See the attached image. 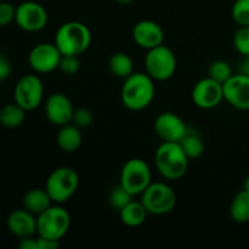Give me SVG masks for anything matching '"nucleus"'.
I'll return each instance as SVG.
<instances>
[{"label":"nucleus","mask_w":249,"mask_h":249,"mask_svg":"<svg viewBox=\"0 0 249 249\" xmlns=\"http://www.w3.org/2000/svg\"><path fill=\"white\" fill-rule=\"evenodd\" d=\"M155 80L143 72H134L124 79L121 89V101L129 111H142L155 99Z\"/></svg>","instance_id":"obj_1"},{"label":"nucleus","mask_w":249,"mask_h":249,"mask_svg":"<svg viewBox=\"0 0 249 249\" xmlns=\"http://www.w3.org/2000/svg\"><path fill=\"white\" fill-rule=\"evenodd\" d=\"M190 158L179 142L163 141L155 152L156 169L167 180H179L186 174Z\"/></svg>","instance_id":"obj_2"},{"label":"nucleus","mask_w":249,"mask_h":249,"mask_svg":"<svg viewBox=\"0 0 249 249\" xmlns=\"http://www.w3.org/2000/svg\"><path fill=\"white\" fill-rule=\"evenodd\" d=\"M91 39V32L87 24L68 21L58 27L53 43L62 55L79 56L89 49Z\"/></svg>","instance_id":"obj_3"},{"label":"nucleus","mask_w":249,"mask_h":249,"mask_svg":"<svg viewBox=\"0 0 249 249\" xmlns=\"http://www.w3.org/2000/svg\"><path fill=\"white\" fill-rule=\"evenodd\" d=\"M79 187V175L73 168L60 167L50 173L45 181L46 192L53 203L63 204L74 196Z\"/></svg>","instance_id":"obj_4"},{"label":"nucleus","mask_w":249,"mask_h":249,"mask_svg":"<svg viewBox=\"0 0 249 249\" xmlns=\"http://www.w3.org/2000/svg\"><path fill=\"white\" fill-rule=\"evenodd\" d=\"M70 226L71 215L61 204H51L36 216V233L40 237L61 241L68 232Z\"/></svg>","instance_id":"obj_5"},{"label":"nucleus","mask_w":249,"mask_h":249,"mask_svg":"<svg viewBox=\"0 0 249 249\" xmlns=\"http://www.w3.org/2000/svg\"><path fill=\"white\" fill-rule=\"evenodd\" d=\"M178 61L174 51L164 44L147 50L145 55L146 73L157 82L170 79L177 72Z\"/></svg>","instance_id":"obj_6"},{"label":"nucleus","mask_w":249,"mask_h":249,"mask_svg":"<svg viewBox=\"0 0 249 249\" xmlns=\"http://www.w3.org/2000/svg\"><path fill=\"white\" fill-rule=\"evenodd\" d=\"M140 196L141 203L151 215L169 214L177 206V194L165 182H151Z\"/></svg>","instance_id":"obj_7"},{"label":"nucleus","mask_w":249,"mask_h":249,"mask_svg":"<svg viewBox=\"0 0 249 249\" xmlns=\"http://www.w3.org/2000/svg\"><path fill=\"white\" fill-rule=\"evenodd\" d=\"M152 182L150 165L141 158H131L123 164L119 184L133 196L141 195Z\"/></svg>","instance_id":"obj_8"},{"label":"nucleus","mask_w":249,"mask_h":249,"mask_svg":"<svg viewBox=\"0 0 249 249\" xmlns=\"http://www.w3.org/2000/svg\"><path fill=\"white\" fill-rule=\"evenodd\" d=\"M44 99V85L36 74H24L17 80L14 89V102L24 111H34Z\"/></svg>","instance_id":"obj_9"},{"label":"nucleus","mask_w":249,"mask_h":249,"mask_svg":"<svg viewBox=\"0 0 249 249\" xmlns=\"http://www.w3.org/2000/svg\"><path fill=\"white\" fill-rule=\"evenodd\" d=\"M49 15L45 7L33 0H27L16 6L15 22L22 31L34 33L44 29L48 24Z\"/></svg>","instance_id":"obj_10"},{"label":"nucleus","mask_w":249,"mask_h":249,"mask_svg":"<svg viewBox=\"0 0 249 249\" xmlns=\"http://www.w3.org/2000/svg\"><path fill=\"white\" fill-rule=\"evenodd\" d=\"M62 53L55 43H40L32 48L28 55V63L36 73L48 74L58 70Z\"/></svg>","instance_id":"obj_11"},{"label":"nucleus","mask_w":249,"mask_h":249,"mask_svg":"<svg viewBox=\"0 0 249 249\" xmlns=\"http://www.w3.org/2000/svg\"><path fill=\"white\" fill-rule=\"evenodd\" d=\"M191 97L198 108L212 109L221 104L224 100L223 84L211 77L203 78L195 84Z\"/></svg>","instance_id":"obj_12"},{"label":"nucleus","mask_w":249,"mask_h":249,"mask_svg":"<svg viewBox=\"0 0 249 249\" xmlns=\"http://www.w3.org/2000/svg\"><path fill=\"white\" fill-rule=\"evenodd\" d=\"M224 100L240 111L249 109V75L245 73L232 74L223 84Z\"/></svg>","instance_id":"obj_13"},{"label":"nucleus","mask_w":249,"mask_h":249,"mask_svg":"<svg viewBox=\"0 0 249 249\" xmlns=\"http://www.w3.org/2000/svg\"><path fill=\"white\" fill-rule=\"evenodd\" d=\"M153 129L162 141L179 142L189 131L186 123L181 117L173 112H162L156 117Z\"/></svg>","instance_id":"obj_14"},{"label":"nucleus","mask_w":249,"mask_h":249,"mask_svg":"<svg viewBox=\"0 0 249 249\" xmlns=\"http://www.w3.org/2000/svg\"><path fill=\"white\" fill-rule=\"evenodd\" d=\"M44 109L48 121L56 126H62L71 123L74 112V107L71 100L62 92L51 94L46 99Z\"/></svg>","instance_id":"obj_15"},{"label":"nucleus","mask_w":249,"mask_h":249,"mask_svg":"<svg viewBox=\"0 0 249 249\" xmlns=\"http://www.w3.org/2000/svg\"><path fill=\"white\" fill-rule=\"evenodd\" d=\"M131 36L136 45L145 50H151L164 43V31L157 22L151 19L138 22L134 26Z\"/></svg>","instance_id":"obj_16"},{"label":"nucleus","mask_w":249,"mask_h":249,"mask_svg":"<svg viewBox=\"0 0 249 249\" xmlns=\"http://www.w3.org/2000/svg\"><path fill=\"white\" fill-rule=\"evenodd\" d=\"M7 229L17 238L31 237L36 233V218L27 209H16L7 216Z\"/></svg>","instance_id":"obj_17"},{"label":"nucleus","mask_w":249,"mask_h":249,"mask_svg":"<svg viewBox=\"0 0 249 249\" xmlns=\"http://www.w3.org/2000/svg\"><path fill=\"white\" fill-rule=\"evenodd\" d=\"M82 142L83 135L80 133V128L71 123L60 126V130L56 136V143L60 150L67 153L75 152L79 150Z\"/></svg>","instance_id":"obj_18"},{"label":"nucleus","mask_w":249,"mask_h":249,"mask_svg":"<svg viewBox=\"0 0 249 249\" xmlns=\"http://www.w3.org/2000/svg\"><path fill=\"white\" fill-rule=\"evenodd\" d=\"M23 208L36 216L43 213L53 203L45 189H32L26 192L22 199Z\"/></svg>","instance_id":"obj_19"},{"label":"nucleus","mask_w":249,"mask_h":249,"mask_svg":"<svg viewBox=\"0 0 249 249\" xmlns=\"http://www.w3.org/2000/svg\"><path fill=\"white\" fill-rule=\"evenodd\" d=\"M148 212L145 206L138 201H130L119 211V219L128 228H139L146 221Z\"/></svg>","instance_id":"obj_20"},{"label":"nucleus","mask_w":249,"mask_h":249,"mask_svg":"<svg viewBox=\"0 0 249 249\" xmlns=\"http://www.w3.org/2000/svg\"><path fill=\"white\" fill-rule=\"evenodd\" d=\"M26 112L16 102L5 105L0 108V125L7 129L18 128L26 119Z\"/></svg>","instance_id":"obj_21"},{"label":"nucleus","mask_w":249,"mask_h":249,"mask_svg":"<svg viewBox=\"0 0 249 249\" xmlns=\"http://www.w3.org/2000/svg\"><path fill=\"white\" fill-rule=\"evenodd\" d=\"M108 68L114 77L125 79L134 73L133 58L125 53H116L109 57Z\"/></svg>","instance_id":"obj_22"},{"label":"nucleus","mask_w":249,"mask_h":249,"mask_svg":"<svg viewBox=\"0 0 249 249\" xmlns=\"http://www.w3.org/2000/svg\"><path fill=\"white\" fill-rule=\"evenodd\" d=\"M230 216L235 223L246 224L249 221V192L242 190L233 197L230 206Z\"/></svg>","instance_id":"obj_23"},{"label":"nucleus","mask_w":249,"mask_h":249,"mask_svg":"<svg viewBox=\"0 0 249 249\" xmlns=\"http://www.w3.org/2000/svg\"><path fill=\"white\" fill-rule=\"evenodd\" d=\"M179 143L181 145L182 150L185 151V153H186L190 160H197V158L203 155L204 142L198 134L190 133L189 130L186 135L179 141Z\"/></svg>","instance_id":"obj_24"},{"label":"nucleus","mask_w":249,"mask_h":249,"mask_svg":"<svg viewBox=\"0 0 249 249\" xmlns=\"http://www.w3.org/2000/svg\"><path fill=\"white\" fill-rule=\"evenodd\" d=\"M232 74V68H231L230 63L224 60L214 61L208 68V77L216 80L220 84H224Z\"/></svg>","instance_id":"obj_25"},{"label":"nucleus","mask_w":249,"mask_h":249,"mask_svg":"<svg viewBox=\"0 0 249 249\" xmlns=\"http://www.w3.org/2000/svg\"><path fill=\"white\" fill-rule=\"evenodd\" d=\"M133 195L129 194L121 184H118L117 186H114L111 190L108 196V203L114 211H121L123 207H125L126 204L130 201H133Z\"/></svg>","instance_id":"obj_26"},{"label":"nucleus","mask_w":249,"mask_h":249,"mask_svg":"<svg viewBox=\"0 0 249 249\" xmlns=\"http://www.w3.org/2000/svg\"><path fill=\"white\" fill-rule=\"evenodd\" d=\"M231 16L238 26H249V0H236L231 9Z\"/></svg>","instance_id":"obj_27"},{"label":"nucleus","mask_w":249,"mask_h":249,"mask_svg":"<svg viewBox=\"0 0 249 249\" xmlns=\"http://www.w3.org/2000/svg\"><path fill=\"white\" fill-rule=\"evenodd\" d=\"M233 46L241 55H249V26H240V28L235 32Z\"/></svg>","instance_id":"obj_28"},{"label":"nucleus","mask_w":249,"mask_h":249,"mask_svg":"<svg viewBox=\"0 0 249 249\" xmlns=\"http://www.w3.org/2000/svg\"><path fill=\"white\" fill-rule=\"evenodd\" d=\"M80 61L78 56L72 55H62V58L60 61L58 70L66 75H74L79 72Z\"/></svg>","instance_id":"obj_29"},{"label":"nucleus","mask_w":249,"mask_h":249,"mask_svg":"<svg viewBox=\"0 0 249 249\" xmlns=\"http://www.w3.org/2000/svg\"><path fill=\"white\" fill-rule=\"evenodd\" d=\"M92 121H94V116H92L91 111L85 107H78L74 108L72 117V123L77 125L78 128H88L91 125Z\"/></svg>","instance_id":"obj_30"},{"label":"nucleus","mask_w":249,"mask_h":249,"mask_svg":"<svg viewBox=\"0 0 249 249\" xmlns=\"http://www.w3.org/2000/svg\"><path fill=\"white\" fill-rule=\"evenodd\" d=\"M16 6L7 1L0 2V27H6L15 21Z\"/></svg>","instance_id":"obj_31"},{"label":"nucleus","mask_w":249,"mask_h":249,"mask_svg":"<svg viewBox=\"0 0 249 249\" xmlns=\"http://www.w3.org/2000/svg\"><path fill=\"white\" fill-rule=\"evenodd\" d=\"M11 63H10L9 58L4 55L2 53H0V82L1 80H6L7 78L11 74Z\"/></svg>","instance_id":"obj_32"},{"label":"nucleus","mask_w":249,"mask_h":249,"mask_svg":"<svg viewBox=\"0 0 249 249\" xmlns=\"http://www.w3.org/2000/svg\"><path fill=\"white\" fill-rule=\"evenodd\" d=\"M36 243H38V249H57L60 247V241L40 237V236L36 237Z\"/></svg>","instance_id":"obj_33"},{"label":"nucleus","mask_w":249,"mask_h":249,"mask_svg":"<svg viewBox=\"0 0 249 249\" xmlns=\"http://www.w3.org/2000/svg\"><path fill=\"white\" fill-rule=\"evenodd\" d=\"M18 248L21 249H38V243H36V237L33 236L31 237L21 238L18 242Z\"/></svg>","instance_id":"obj_34"},{"label":"nucleus","mask_w":249,"mask_h":249,"mask_svg":"<svg viewBox=\"0 0 249 249\" xmlns=\"http://www.w3.org/2000/svg\"><path fill=\"white\" fill-rule=\"evenodd\" d=\"M243 190H246V191L249 192V177L246 178L245 181H243Z\"/></svg>","instance_id":"obj_35"},{"label":"nucleus","mask_w":249,"mask_h":249,"mask_svg":"<svg viewBox=\"0 0 249 249\" xmlns=\"http://www.w3.org/2000/svg\"><path fill=\"white\" fill-rule=\"evenodd\" d=\"M119 5H129L134 1V0H116Z\"/></svg>","instance_id":"obj_36"},{"label":"nucleus","mask_w":249,"mask_h":249,"mask_svg":"<svg viewBox=\"0 0 249 249\" xmlns=\"http://www.w3.org/2000/svg\"><path fill=\"white\" fill-rule=\"evenodd\" d=\"M246 57H247V60H246V62H247L248 65H249V55H248V56H246Z\"/></svg>","instance_id":"obj_37"}]
</instances>
